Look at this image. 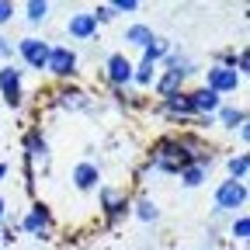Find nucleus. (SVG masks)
I'll return each instance as SVG.
<instances>
[{
	"label": "nucleus",
	"mask_w": 250,
	"mask_h": 250,
	"mask_svg": "<svg viewBox=\"0 0 250 250\" xmlns=\"http://www.w3.org/2000/svg\"><path fill=\"white\" fill-rule=\"evenodd\" d=\"M247 205V184L243 181H223L215 188V212H236Z\"/></svg>",
	"instance_id": "f257e3e1"
},
{
	"label": "nucleus",
	"mask_w": 250,
	"mask_h": 250,
	"mask_svg": "<svg viewBox=\"0 0 250 250\" xmlns=\"http://www.w3.org/2000/svg\"><path fill=\"white\" fill-rule=\"evenodd\" d=\"M205 87L215 90L219 98H223V94H233L240 87V73L233 66H226V62H215V66H208V73H205Z\"/></svg>",
	"instance_id": "f03ea898"
},
{
	"label": "nucleus",
	"mask_w": 250,
	"mask_h": 250,
	"mask_svg": "<svg viewBox=\"0 0 250 250\" xmlns=\"http://www.w3.org/2000/svg\"><path fill=\"white\" fill-rule=\"evenodd\" d=\"M49 42H42V39H35V35H28V39H21L18 42V52H21V59L28 62L31 70H45V62H49Z\"/></svg>",
	"instance_id": "7ed1b4c3"
},
{
	"label": "nucleus",
	"mask_w": 250,
	"mask_h": 250,
	"mask_svg": "<svg viewBox=\"0 0 250 250\" xmlns=\"http://www.w3.org/2000/svg\"><path fill=\"white\" fill-rule=\"evenodd\" d=\"M45 70L56 73V77H73V73H77V52H73L70 45H52Z\"/></svg>",
	"instance_id": "20e7f679"
},
{
	"label": "nucleus",
	"mask_w": 250,
	"mask_h": 250,
	"mask_svg": "<svg viewBox=\"0 0 250 250\" xmlns=\"http://www.w3.org/2000/svg\"><path fill=\"white\" fill-rule=\"evenodd\" d=\"M188 101H191V111L202 115V118H212L219 108H223V98H219L215 90H208V87H198L195 94H188Z\"/></svg>",
	"instance_id": "39448f33"
},
{
	"label": "nucleus",
	"mask_w": 250,
	"mask_h": 250,
	"mask_svg": "<svg viewBox=\"0 0 250 250\" xmlns=\"http://www.w3.org/2000/svg\"><path fill=\"white\" fill-rule=\"evenodd\" d=\"M0 90H4V101L11 108L21 104V70L14 66H0Z\"/></svg>",
	"instance_id": "423d86ee"
},
{
	"label": "nucleus",
	"mask_w": 250,
	"mask_h": 250,
	"mask_svg": "<svg viewBox=\"0 0 250 250\" xmlns=\"http://www.w3.org/2000/svg\"><path fill=\"white\" fill-rule=\"evenodd\" d=\"M66 31H70L73 39L87 42V39H94V35H98V21H94V14H90V11H83V14H70Z\"/></svg>",
	"instance_id": "0eeeda50"
},
{
	"label": "nucleus",
	"mask_w": 250,
	"mask_h": 250,
	"mask_svg": "<svg viewBox=\"0 0 250 250\" xmlns=\"http://www.w3.org/2000/svg\"><path fill=\"white\" fill-rule=\"evenodd\" d=\"M132 70H136V66H132L122 52L108 56V80H111L115 87H125V83H129V80H132Z\"/></svg>",
	"instance_id": "6e6552de"
},
{
	"label": "nucleus",
	"mask_w": 250,
	"mask_h": 250,
	"mask_svg": "<svg viewBox=\"0 0 250 250\" xmlns=\"http://www.w3.org/2000/svg\"><path fill=\"white\" fill-rule=\"evenodd\" d=\"M101 205L108 212V219H118L129 212V198H125V191H118V188H101Z\"/></svg>",
	"instance_id": "1a4fd4ad"
},
{
	"label": "nucleus",
	"mask_w": 250,
	"mask_h": 250,
	"mask_svg": "<svg viewBox=\"0 0 250 250\" xmlns=\"http://www.w3.org/2000/svg\"><path fill=\"white\" fill-rule=\"evenodd\" d=\"M24 153H28V164H42V167H49V146H45V139H42L39 129L24 136Z\"/></svg>",
	"instance_id": "9d476101"
},
{
	"label": "nucleus",
	"mask_w": 250,
	"mask_h": 250,
	"mask_svg": "<svg viewBox=\"0 0 250 250\" xmlns=\"http://www.w3.org/2000/svg\"><path fill=\"white\" fill-rule=\"evenodd\" d=\"M98 181H101V170L94 167V164H77L73 167V184L80 188V191H94V188H98Z\"/></svg>",
	"instance_id": "9b49d317"
},
{
	"label": "nucleus",
	"mask_w": 250,
	"mask_h": 250,
	"mask_svg": "<svg viewBox=\"0 0 250 250\" xmlns=\"http://www.w3.org/2000/svg\"><path fill=\"white\" fill-rule=\"evenodd\" d=\"M49 223H52V219H49V208H45V205H31V212L24 215V223H21V226H24L28 233L42 236V233L49 229Z\"/></svg>",
	"instance_id": "f8f14e48"
},
{
	"label": "nucleus",
	"mask_w": 250,
	"mask_h": 250,
	"mask_svg": "<svg viewBox=\"0 0 250 250\" xmlns=\"http://www.w3.org/2000/svg\"><path fill=\"white\" fill-rule=\"evenodd\" d=\"M160 111H164V115H174V118H191V115H195V111H191V101H188V94H174V98H164Z\"/></svg>",
	"instance_id": "ddd939ff"
},
{
	"label": "nucleus",
	"mask_w": 250,
	"mask_h": 250,
	"mask_svg": "<svg viewBox=\"0 0 250 250\" xmlns=\"http://www.w3.org/2000/svg\"><path fill=\"white\" fill-rule=\"evenodd\" d=\"M181 83H184L181 70H164V77L156 80V94L160 98H174V94H181Z\"/></svg>",
	"instance_id": "4468645a"
},
{
	"label": "nucleus",
	"mask_w": 250,
	"mask_h": 250,
	"mask_svg": "<svg viewBox=\"0 0 250 250\" xmlns=\"http://www.w3.org/2000/svg\"><path fill=\"white\" fill-rule=\"evenodd\" d=\"M167 52H170V42H167V39H153V42L143 49V62H146V66H156Z\"/></svg>",
	"instance_id": "2eb2a0df"
},
{
	"label": "nucleus",
	"mask_w": 250,
	"mask_h": 250,
	"mask_svg": "<svg viewBox=\"0 0 250 250\" xmlns=\"http://www.w3.org/2000/svg\"><path fill=\"white\" fill-rule=\"evenodd\" d=\"M153 39H156V35H153V28H146V24H132V28H125V42H129V45L146 49Z\"/></svg>",
	"instance_id": "dca6fc26"
},
{
	"label": "nucleus",
	"mask_w": 250,
	"mask_h": 250,
	"mask_svg": "<svg viewBox=\"0 0 250 250\" xmlns=\"http://www.w3.org/2000/svg\"><path fill=\"white\" fill-rule=\"evenodd\" d=\"M181 174V184L184 188H198L202 181H205V174H208V167H198V164H188L184 170H177Z\"/></svg>",
	"instance_id": "f3484780"
},
{
	"label": "nucleus",
	"mask_w": 250,
	"mask_h": 250,
	"mask_svg": "<svg viewBox=\"0 0 250 250\" xmlns=\"http://www.w3.org/2000/svg\"><path fill=\"white\" fill-rule=\"evenodd\" d=\"M219 122H223L226 129H236V125L247 122V115H243V108H219Z\"/></svg>",
	"instance_id": "a211bd4d"
},
{
	"label": "nucleus",
	"mask_w": 250,
	"mask_h": 250,
	"mask_svg": "<svg viewBox=\"0 0 250 250\" xmlns=\"http://www.w3.org/2000/svg\"><path fill=\"white\" fill-rule=\"evenodd\" d=\"M136 215L143 219V223H156V219H160V208H156V202H149V198H139L136 202Z\"/></svg>",
	"instance_id": "6ab92c4d"
},
{
	"label": "nucleus",
	"mask_w": 250,
	"mask_h": 250,
	"mask_svg": "<svg viewBox=\"0 0 250 250\" xmlns=\"http://www.w3.org/2000/svg\"><path fill=\"white\" fill-rule=\"evenodd\" d=\"M226 167H229V181H243V177H247V167H250V164H247V153L229 156V164H226Z\"/></svg>",
	"instance_id": "aec40b11"
},
{
	"label": "nucleus",
	"mask_w": 250,
	"mask_h": 250,
	"mask_svg": "<svg viewBox=\"0 0 250 250\" xmlns=\"http://www.w3.org/2000/svg\"><path fill=\"white\" fill-rule=\"evenodd\" d=\"M229 236H233V243H243V240L250 236V219H247V215L233 219V226H229Z\"/></svg>",
	"instance_id": "412c9836"
},
{
	"label": "nucleus",
	"mask_w": 250,
	"mask_h": 250,
	"mask_svg": "<svg viewBox=\"0 0 250 250\" xmlns=\"http://www.w3.org/2000/svg\"><path fill=\"white\" fill-rule=\"evenodd\" d=\"M45 14H49V4H45V0H31V4H28V21H45Z\"/></svg>",
	"instance_id": "4be33fe9"
},
{
	"label": "nucleus",
	"mask_w": 250,
	"mask_h": 250,
	"mask_svg": "<svg viewBox=\"0 0 250 250\" xmlns=\"http://www.w3.org/2000/svg\"><path fill=\"white\" fill-rule=\"evenodd\" d=\"M153 73H156L153 66H146V62H139V66L132 70V80H136L139 87H149V83H153Z\"/></svg>",
	"instance_id": "5701e85b"
},
{
	"label": "nucleus",
	"mask_w": 250,
	"mask_h": 250,
	"mask_svg": "<svg viewBox=\"0 0 250 250\" xmlns=\"http://www.w3.org/2000/svg\"><path fill=\"white\" fill-rule=\"evenodd\" d=\"M14 18V4H11V0H0V24H7Z\"/></svg>",
	"instance_id": "b1692460"
},
{
	"label": "nucleus",
	"mask_w": 250,
	"mask_h": 250,
	"mask_svg": "<svg viewBox=\"0 0 250 250\" xmlns=\"http://www.w3.org/2000/svg\"><path fill=\"white\" fill-rule=\"evenodd\" d=\"M139 4H136V0H115V4H111V11L115 14H125V11H136Z\"/></svg>",
	"instance_id": "393cba45"
},
{
	"label": "nucleus",
	"mask_w": 250,
	"mask_h": 250,
	"mask_svg": "<svg viewBox=\"0 0 250 250\" xmlns=\"http://www.w3.org/2000/svg\"><path fill=\"white\" fill-rule=\"evenodd\" d=\"M14 49H11V39H4V35H0V56H11Z\"/></svg>",
	"instance_id": "a878e982"
},
{
	"label": "nucleus",
	"mask_w": 250,
	"mask_h": 250,
	"mask_svg": "<svg viewBox=\"0 0 250 250\" xmlns=\"http://www.w3.org/2000/svg\"><path fill=\"white\" fill-rule=\"evenodd\" d=\"M4 215H7V212H4V198H0V223H4Z\"/></svg>",
	"instance_id": "bb28decb"
},
{
	"label": "nucleus",
	"mask_w": 250,
	"mask_h": 250,
	"mask_svg": "<svg viewBox=\"0 0 250 250\" xmlns=\"http://www.w3.org/2000/svg\"><path fill=\"white\" fill-rule=\"evenodd\" d=\"M4 174H7V164H0V177H4Z\"/></svg>",
	"instance_id": "cd10ccee"
},
{
	"label": "nucleus",
	"mask_w": 250,
	"mask_h": 250,
	"mask_svg": "<svg viewBox=\"0 0 250 250\" xmlns=\"http://www.w3.org/2000/svg\"><path fill=\"white\" fill-rule=\"evenodd\" d=\"M233 250H243V247H233Z\"/></svg>",
	"instance_id": "c85d7f7f"
},
{
	"label": "nucleus",
	"mask_w": 250,
	"mask_h": 250,
	"mask_svg": "<svg viewBox=\"0 0 250 250\" xmlns=\"http://www.w3.org/2000/svg\"><path fill=\"white\" fill-rule=\"evenodd\" d=\"M0 243H4V240H0Z\"/></svg>",
	"instance_id": "c756f323"
}]
</instances>
